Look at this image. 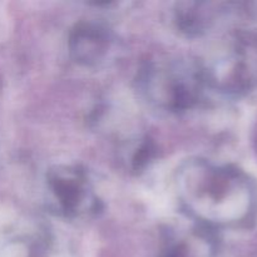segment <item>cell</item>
<instances>
[{
    "mask_svg": "<svg viewBox=\"0 0 257 257\" xmlns=\"http://www.w3.org/2000/svg\"><path fill=\"white\" fill-rule=\"evenodd\" d=\"M203 182L198 197L203 198V212L210 208L207 220L217 225L250 226L257 215L256 183L235 167L198 166Z\"/></svg>",
    "mask_w": 257,
    "mask_h": 257,
    "instance_id": "1",
    "label": "cell"
},
{
    "mask_svg": "<svg viewBox=\"0 0 257 257\" xmlns=\"http://www.w3.org/2000/svg\"><path fill=\"white\" fill-rule=\"evenodd\" d=\"M49 185L64 212L77 213L80 210L85 198V181L79 171H55Z\"/></svg>",
    "mask_w": 257,
    "mask_h": 257,
    "instance_id": "2",
    "label": "cell"
},
{
    "mask_svg": "<svg viewBox=\"0 0 257 257\" xmlns=\"http://www.w3.org/2000/svg\"><path fill=\"white\" fill-rule=\"evenodd\" d=\"M107 47V33L92 24H80L73 32L70 39V48L75 59L87 64L99 60Z\"/></svg>",
    "mask_w": 257,
    "mask_h": 257,
    "instance_id": "3",
    "label": "cell"
}]
</instances>
